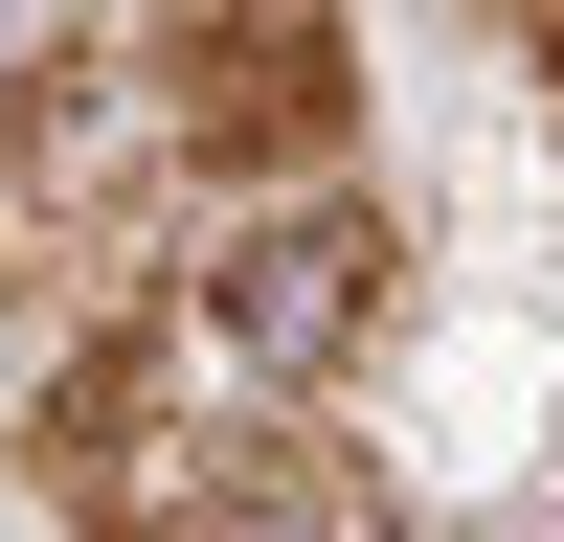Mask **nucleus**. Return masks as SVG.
Returning a JSON list of instances; mask_svg holds the SVG:
<instances>
[{"instance_id": "f03ea898", "label": "nucleus", "mask_w": 564, "mask_h": 542, "mask_svg": "<svg viewBox=\"0 0 564 542\" xmlns=\"http://www.w3.org/2000/svg\"><path fill=\"white\" fill-rule=\"evenodd\" d=\"M384 316H406V204L384 181H294V204H226L181 249V339L226 384H271V406H316L339 361H384Z\"/></svg>"}, {"instance_id": "f257e3e1", "label": "nucleus", "mask_w": 564, "mask_h": 542, "mask_svg": "<svg viewBox=\"0 0 564 542\" xmlns=\"http://www.w3.org/2000/svg\"><path fill=\"white\" fill-rule=\"evenodd\" d=\"M181 294V113H159V45L135 23H68L23 45L0 90V316L45 339H113V316Z\"/></svg>"}, {"instance_id": "7ed1b4c3", "label": "nucleus", "mask_w": 564, "mask_h": 542, "mask_svg": "<svg viewBox=\"0 0 564 542\" xmlns=\"http://www.w3.org/2000/svg\"><path fill=\"white\" fill-rule=\"evenodd\" d=\"M135 45H159L181 181H226V204L361 181V23H339V0H159Z\"/></svg>"}, {"instance_id": "0eeeda50", "label": "nucleus", "mask_w": 564, "mask_h": 542, "mask_svg": "<svg viewBox=\"0 0 564 542\" xmlns=\"http://www.w3.org/2000/svg\"><path fill=\"white\" fill-rule=\"evenodd\" d=\"M542 90H564V68H542Z\"/></svg>"}, {"instance_id": "39448f33", "label": "nucleus", "mask_w": 564, "mask_h": 542, "mask_svg": "<svg viewBox=\"0 0 564 542\" xmlns=\"http://www.w3.org/2000/svg\"><path fill=\"white\" fill-rule=\"evenodd\" d=\"M135 542H406V497L361 475L316 406H271V384H226L204 430H181V475H159V520Z\"/></svg>"}, {"instance_id": "20e7f679", "label": "nucleus", "mask_w": 564, "mask_h": 542, "mask_svg": "<svg viewBox=\"0 0 564 542\" xmlns=\"http://www.w3.org/2000/svg\"><path fill=\"white\" fill-rule=\"evenodd\" d=\"M181 430H204V361H181V294H159V316H113V339L45 361L23 497H45V520H90V542H135V520H159V475H181Z\"/></svg>"}, {"instance_id": "423d86ee", "label": "nucleus", "mask_w": 564, "mask_h": 542, "mask_svg": "<svg viewBox=\"0 0 564 542\" xmlns=\"http://www.w3.org/2000/svg\"><path fill=\"white\" fill-rule=\"evenodd\" d=\"M497 23H520V68H564V0H497Z\"/></svg>"}]
</instances>
